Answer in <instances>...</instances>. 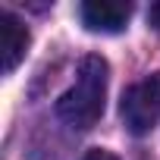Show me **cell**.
<instances>
[{
    "label": "cell",
    "mask_w": 160,
    "mask_h": 160,
    "mask_svg": "<svg viewBox=\"0 0 160 160\" xmlns=\"http://www.w3.org/2000/svg\"><path fill=\"white\" fill-rule=\"evenodd\" d=\"M107 82H110V66L104 57L88 53L82 57L75 69V82L66 88L57 101V116L69 122L72 129H91L104 116V101H107Z\"/></svg>",
    "instance_id": "obj_1"
},
{
    "label": "cell",
    "mask_w": 160,
    "mask_h": 160,
    "mask_svg": "<svg viewBox=\"0 0 160 160\" xmlns=\"http://www.w3.org/2000/svg\"><path fill=\"white\" fill-rule=\"evenodd\" d=\"M119 116L132 135H148L157 126V119H160V75L135 82L132 88L122 91Z\"/></svg>",
    "instance_id": "obj_2"
},
{
    "label": "cell",
    "mask_w": 160,
    "mask_h": 160,
    "mask_svg": "<svg viewBox=\"0 0 160 160\" xmlns=\"http://www.w3.org/2000/svg\"><path fill=\"white\" fill-rule=\"evenodd\" d=\"M78 16H82V25L88 32L116 35L126 28V22L132 16V3H126V0H85Z\"/></svg>",
    "instance_id": "obj_3"
},
{
    "label": "cell",
    "mask_w": 160,
    "mask_h": 160,
    "mask_svg": "<svg viewBox=\"0 0 160 160\" xmlns=\"http://www.w3.org/2000/svg\"><path fill=\"white\" fill-rule=\"evenodd\" d=\"M28 28L22 19H16L13 13H0V57H3V72H13L28 50Z\"/></svg>",
    "instance_id": "obj_4"
},
{
    "label": "cell",
    "mask_w": 160,
    "mask_h": 160,
    "mask_svg": "<svg viewBox=\"0 0 160 160\" xmlns=\"http://www.w3.org/2000/svg\"><path fill=\"white\" fill-rule=\"evenodd\" d=\"M82 160H119L116 154H110V151H104V148H91Z\"/></svg>",
    "instance_id": "obj_5"
},
{
    "label": "cell",
    "mask_w": 160,
    "mask_h": 160,
    "mask_svg": "<svg viewBox=\"0 0 160 160\" xmlns=\"http://www.w3.org/2000/svg\"><path fill=\"white\" fill-rule=\"evenodd\" d=\"M148 25H151L154 32H160V0L151 3V10H148Z\"/></svg>",
    "instance_id": "obj_6"
}]
</instances>
